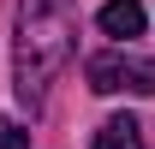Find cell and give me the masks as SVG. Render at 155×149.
Here are the masks:
<instances>
[{"instance_id":"2","label":"cell","mask_w":155,"mask_h":149,"mask_svg":"<svg viewBox=\"0 0 155 149\" xmlns=\"http://www.w3.org/2000/svg\"><path fill=\"white\" fill-rule=\"evenodd\" d=\"M84 78H90V90L96 95H155V60H131L119 54V48H107V54H90V66H84Z\"/></svg>"},{"instance_id":"1","label":"cell","mask_w":155,"mask_h":149,"mask_svg":"<svg viewBox=\"0 0 155 149\" xmlns=\"http://www.w3.org/2000/svg\"><path fill=\"white\" fill-rule=\"evenodd\" d=\"M78 42L72 0H18V42H12V84L24 101H42V90L66 72Z\"/></svg>"},{"instance_id":"5","label":"cell","mask_w":155,"mask_h":149,"mask_svg":"<svg viewBox=\"0 0 155 149\" xmlns=\"http://www.w3.org/2000/svg\"><path fill=\"white\" fill-rule=\"evenodd\" d=\"M0 149H30V131L18 119H0Z\"/></svg>"},{"instance_id":"3","label":"cell","mask_w":155,"mask_h":149,"mask_svg":"<svg viewBox=\"0 0 155 149\" xmlns=\"http://www.w3.org/2000/svg\"><path fill=\"white\" fill-rule=\"evenodd\" d=\"M96 24H101V36H119V42L143 36V0H107L96 12Z\"/></svg>"},{"instance_id":"4","label":"cell","mask_w":155,"mask_h":149,"mask_svg":"<svg viewBox=\"0 0 155 149\" xmlns=\"http://www.w3.org/2000/svg\"><path fill=\"white\" fill-rule=\"evenodd\" d=\"M90 149H143V125L119 113V119H107V125L96 131V143H90Z\"/></svg>"}]
</instances>
